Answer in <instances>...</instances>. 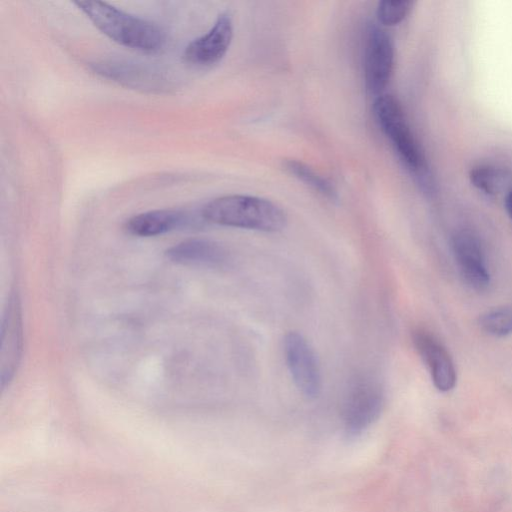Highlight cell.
Masks as SVG:
<instances>
[{
  "label": "cell",
  "instance_id": "1",
  "mask_svg": "<svg viewBox=\"0 0 512 512\" xmlns=\"http://www.w3.org/2000/svg\"><path fill=\"white\" fill-rule=\"evenodd\" d=\"M74 4L93 25L112 41L143 53H158L166 44V34L157 24L101 1Z\"/></svg>",
  "mask_w": 512,
  "mask_h": 512
},
{
  "label": "cell",
  "instance_id": "2",
  "mask_svg": "<svg viewBox=\"0 0 512 512\" xmlns=\"http://www.w3.org/2000/svg\"><path fill=\"white\" fill-rule=\"evenodd\" d=\"M204 221L220 226L274 233L287 223L285 212L265 198L232 194L215 198L202 208Z\"/></svg>",
  "mask_w": 512,
  "mask_h": 512
},
{
  "label": "cell",
  "instance_id": "3",
  "mask_svg": "<svg viewBox=\"0 0 512 512\" xmlns=\"http://www.w3.org/2000/svg\"><path fill=\"white\" fill-rule=\"evenodd\" d=\"M373 113L402 161L415 172L423 170L425 160L400 102L392 95L381 94L373 103Z\"/></svg>",
  "mask_w": 512,
  "mask_h": 512
},
{
  "label": "cell",
  "instance_id": "4",
  "mask_svg": "<svg viewBox=\"0 0 512 512\" xmlns=\"http://www.w3.org/2000/svg\"><path fill=\"white\" fill-rule=\"evenodd\" d=\"M383 407L384 393L380 384L367 375L355 376L342 404L345 430L351 435L362 433L379 418Z\"/></svg>",
  "mask_w": 512,
  "mask_h": 512
},
{
  "label": "cell",
  "instance_id": "5",
  "mask_svg": "<svg viewBox=\"0 0 512 512\" xmlns=\"http://www.w3.org/2000/svg\"><path fill=\"white\" fill-rule=\"evenodd\" d=\"M283 352L296 388L307 398H316L321 391L322 376L318 358L299 332L290 331L283 338Z\"/></svg>",
  "mask_w": 512,
  "mask_h": 512
},
{
  "label": "cell",
  "instance_id": "6",
  "mask_svg": "<svg viewBox=\"0 0 512 512\" xmlns=\"http://www.w3.org/2000/svg\"><path fill=\"white\" fill-rule=\"evenodd\" d=\"M394 47L385 30L370 25L364 49V78L369 92L381 95L393 71Z\"/></svg>",
  "mask_w": 512,
  "mask_h": 512
},
{
  "label": "cell",
  "instance_id": "7",
  "mask_svg": "<svg viewBox=\"0 0 512 512\" xmlns=\"http://www.w3.org/2000/svg\"><path fill=\"white\" fill-rule=\"evenodd\" d=\"M20 302L11 293L4 309L1 324L0 380L4 389L12 381L22 355L23 332Z\"/></svg>",
  "mask_w": 512,
  "mask_h": 512
},
{
  "label": "cell",
  "instance_id": "8",
  "mask_svg": "<svg viewBox=\"0 0 512 512\" xmlns=\"http://www.w3.org/2000/svg\"><path fill=\"white\" fill-rule=\"evenodd\" d=\"M233 38V22L227 13H221L213 26L185 48V62L196 67H208L218 63L227 53Z\"/></svg>",
  "mask_w": 512,
  "mask_h": 512
},
{
  "label": "cell",
  "instance_id": "9",
  "mask_svg": "<svg viewBox=\"0 0 512 512\" xmlns=\"http://www.w3.org/2000/svg\"><path fill=\"white\" fill-rule=\"evenodd\" d=\"M412 341L416 351L426 364L435 387L447 392L456 384V370L450 354L443 344L430 332L417 329Z\"/></svg>",
  "mask_w": 512,
  "mask_h": 512
},
{
  "label": "cell",
  "instance_id": "10",
  "mask_svg": "<svg viewBox=\"0 0 512 512\" xmlns=\"http://www.w3.org/2000/svg\"><path fill=\"white\" fill-rule=\"evenodd\" d=\"M452 251L460 273L467 284L484 290L490 282L479 238L468 230L457 232L451 240Z\"/></svg>",
  "mask_w": 512,
  "mask_h": 512
},
{
  "label": "cell",
  "instance_id": "11",
  "mask_svg": "<svg viewBox=\"0 0 512 512\" xmlns=\"http://www.w3.org/2000/svg\"><path fill=\"white\" fill-rule=\"evenodd\" d=\"M98 75L126 87L142 91H161L165 80L156 71L141 64L124 60H102L92 64Z\"/></svg>",
  "mask_w": 512,
  "mask_h": 512
},
{
  "label": "cell",
  "instance_id": "12",
  "mask_svg": "<svg viewBox=\"0 0 512 512\" xmlns=\"http://www.w3.org/2000/svg\"><path fill=\"white\" fill-rule=\"evenodd\" d=\"M167 257L186 266L219 267L228 261L226 249L219 243L203 238L179 242L166 251Z\"/></svg>",
  "mask_w": 512,
  "mask_h": 512
},
{
  "label": "cell",
  "instance_id": "13",
  "mask_svg": "<svg viewBox=\"0 0 512 512\" xmlns=\"http://www.w3.org/2000/svg\"><path fill=\"white\" fill-rule=\"evenodd\" d=\"M186 221V214L178 210H151L130 217L125 230L138 237L158 236L177 229Z\"/></svg>",
  "mask_w": 512,
  "mask_h": 512
},
{
  "label": "cell",
  "instance_id": "14",
  "mask_svg": "<svg viewBox=\"0 0 512 512\" xmlns=\"http://www.w3.org/2000/svg\"><path fill=\"white\" fill-rule=\"evenodd\" d=\"M469 178L477 189L490 196L508 193L512 188V174L499 167H475L470 171Z\"/></svg>",
  "mask_w": 512,
  "mask_h": 512
},
{
  "label": "cell",
  "instance_id": "15",
  "mask_svg": "<svg viewBox=\"0 0 512 512\" xmlns=\"http://www.w3.org/2000/svg\"><path fill=\"white\" fill-rule=\"evenodd\" d=\"M283 166L287 172L317 191L319 194L330 200L337 199V191L331 182L322 177L307 164L295 159H287L283 163Z\"/></svg>",
  "mask_w": 512,
  "mask_h": 512
},
{
  "label": "cell",
  "instance_id": "16",
  "mask_svg": "<svg viewBox=\"0 0 512 512\" xmlns=\"http://www.w3.org/2000/svg\"><path fill=\"white\" fill-rule=\"evenodd\" d=\"M480 326L490 335L503 337L512 333V308L491 310L480 318Z\"/></svg>",
  "mask_w": 512,
  "mask_h": 512
},
{
  "label": "cell",
  "instance_id": "17",
  "mask_svg": "<svg viewBox=\"0 0 512 512\" xmlns=\"http://www.w3.org/2000/svg\"><path fill=\"white\" fill-rule=\"evenodd\" d=\"M413 2L410 0H383L378 3L376 15L384 26H395L409 14Z\"/></svg>",
  "mask_w": 512,
  "mask_h": 512
},
{
  "label": "cell",
  "instance_id": "18",
  "mask_svg": "<svg viewBox=\"0 0 512 512\" xmlns=\"http://www.w3.org/2000/svg\"><path fill=\"white\" fill-rule=\"evenodd\" d=\"M505 207H506V210L509 214V216L511 217L512 219V188L510 189V191L506 194V198H505Z\"/></svg>",
  "mask_w": 512,
  "mask_h": 512
}]
</instances>
